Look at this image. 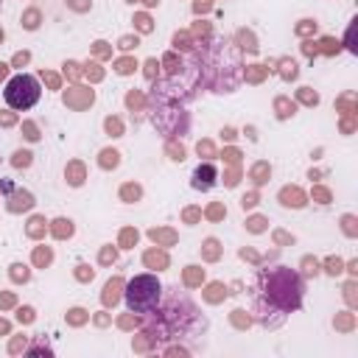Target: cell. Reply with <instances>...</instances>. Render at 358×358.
Returning <instances> with one entry per match:
<instances>
[{"instance_id": "obj_1", "label": "cell", "mask_w": 358, "mask_h": 358, "mask_svg": "<svg viewBox=\"0 0 358 358\" xmlns=\"http://www.w3.org/2000/svg\"><path fill=\"white\" fill-rule=\"evenodd\" d=\"M302 296H305V282L302 277L288 268V266H271V268H263L257 274V299H255V310H257V319L263 322V316L271 310L277 313V319L282 322L285 313L296 310L302 305Z\"/></svg>"}, {"instance_id": "obj_2", "label": "cell", "mask_w": 358, "mask_h": 358, "mask_svg": "<svg viewBox=\"0 0 358 358\" xmlns=\"http://www.w3.org/2000/svg\"><path fill=\"white\" fill-rule=\"evenodd\" d=\"M123 302L131 313H154L162 302V282L159 277L154 274H137L126 282V291H123Z\"/></svg>"}, {"instance_id": "obj_3", "label": "cell", "mask_w": 358, "mask_h": 358, "mask_svg": "<svg viewBox=\"0 0 358 358\" xmlns=\"http://www.w3.org/2000/svg\"><path fill=\"white\" fill-rule=\"evenodd\" d=\"M39 98H42V84H39V78L31 76V73H17V76H11V78L6 81V87H3V101H6L11 109H17V112L31 109Z\"/></svg>"}, {"instance_id": "obj_4", "label": "cell", "mask_w": 358, "mask_h": 358, "mask_svg": "<svg viewBox=\"0 0 358 358\" xmlns=\"http://www.w3.org/2000/svg\"><path fill=\"white\" fill-rule=\"evenodd\" d=\"M215 179H218V171H215L210 162H204V165H199V168L193 171L190 185H193L196 190H210V187L215 185Z\"/></svg>"}]
</instances>
